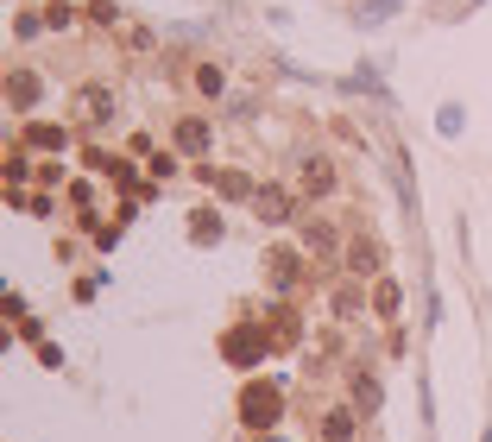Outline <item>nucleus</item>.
I'll list each match as a JSON object with an SVG mask.
<instances>
[{"mask_svg":"<svg viewBox=\"0 0 492 442\" xmlns=\"http://www.w3.org/2000/svg\"><path fill=\"white\" fill-rule=\"evenodd\" d=\"M120 45H126V51H152V32H146V26H120Z\"/></svg>","mask_w":492,"mask_h":442,"instance_id":"obj_21","label":"nucleus"},{"mask_svg":"<svg viewBox=\"0 0 492 442\" xmlns=\"http://www.w3.org/2000/svg\"><path fill=\"white\" fill-rule=\"evenodd\" d=\"M360 310V278H347L341 291H335V316H354Z\"/></svg>","mask_w":492,"mask_h":442,"instance_id":"obj_16","label":"nucleus"},{"mask_svg":"<svg viewBox=\"0 0 492 442\" xmlns=\"http://www.w3.org/2000/svg\"><path fill=\"white\" fill-rule=\"evenodd\" d=\"M322 442H354V411H328L322 417Z\"/></svg>","mask_w":492,"mask_h":442,"instance_id":"obj_13","label":"nucleus"},{"mask_svg":"<svg viewBox=\"0 0 492 442\" xmlns=\"http://www.w3.org/2000/svg\"><path fill=\"white\" fill-rule=\"evenodd\" d=\"M265 335H271V348H297V341H303V329H297V310H278Z\"/></svg>","mask_w":492,"mask_h":442,"instance_id":"obj_10","label":"nucleus"},{"mask_svg":"<svg viewBox=\"0 0 492 442\" xmlns=\"http://www.w3.org/2000/svg\"><path fill=\"white\" fill-rule=\"evenodd\" d=\"M398 304H404L398 278H379V284H373V310H379V316H398Z\"/></svg>","mask_w":492,"mask_h":442,"instance_id":"obj_12","label":"nucleus"},{"mask_svg":"<svg viewBox=\"0 0 492 442\" xmlns=\"http://www.w3.org/2000/svg\"><path fill=\"white\" fill-rule=\"evenodd\" d=\"M190 221H196V228H190L196 241H215V234H222V215H215V209H196Z\"/></svg>","mask_w":492,"mask_h":442,"instance_id":"obj_18","label":"nucleus"},{"mask_svg":"<svg viewBox=\"0 0 492 442\" xmlns=\"http://www.w3.org/2000/svg\"><path fill=\"white\" fill-rule=\"evenodd\" d=\"M63 139H69L63 127H44V120L26 127V145H32V152H63Z\"/></svg>","mask_w":492,"mask_h":442,"instance_id":"obj_11","label":"nucleus"},{"mask_svg":"<svg viewBox=\"0 0 492 442\" xmlns=\"http://www.w3.org/2000/svg\"><path fill=\"white\" fill-rule=\"evenodd\" d=\"M297 190H303L310 202H316V196H328V190H335V165H328V159H310V165L297 171Z\"/></svg>","mask_w":492,"mask_h":442,"instance_id":"obj_8","label":"nucleus"},{"mask_svg":"<svg viewBox=\"0 0 492 442\" xmlns=\"http://www.w3.org/2000/svg\"><path fill=\"white\" fill-rule=\"evenodd\" d=\"M215 190H222V196H253V184H246L240 171H215Z\"/></svg>","mask_w":492,"mask_h":442,"instance_id":"obj_20","label":"nucleus"},{"mask_svg":"<svg viewBox=\"0 0 492 442\" xmlns=\"http://www.w3.org/2000/svg\"><path fill=\"white\" fill-rule=\"evenodd\" d=\"M7 95H13V108H32V102H38V77H32V70H13Z\"/></svg>","mask_w":492,"mask_h":442,"instance_id":"obj_14","label":"nucleus"},{"mask_svg":"<svg viewBox=\"0 0 492 442\" xmlns=\"http://www.w3.org/2000/svg\"><path fill=\"white\" fill-rule=\"evenodd\" d=\"M354 405H367V411L379 405V386H373V380H360V373H354Z\"/></svg>","mask_w":492,"mask_h":442,"instance_id":"obj_22","label":"nucleus"},{"mask_svg":"<svg viewBox=\"0 0 492 442\" xmlns=\"http://www.w3.org/2000/svg\"><path fill=\"white\" fill-rule=\"evenodd\" d=\"M26 171H32V165H26V152H13V159H7V184H26Z\"/></svg>","mask_w":492,"mask_h":442,"instance_id":"obj_23","label":"nucleus"},{"mask_svg":"<svg viewBox=\"0 0 492 442\" xmlns=\"http://www.w3.org/2000/svg\"><path fill=\"white\" fill-rule=\"evenodd\" d=\"M303 266H310V253H297V247H271V253H265V278H271L278 291H291V284L303 278Z\"/></svg>","mask_w":492,"mask_h":442,"instance_id":"obj_4","label":"nucleus"},{"mask_svg":"<svg viewBox=\"0 0 492 442\" xmlns=\"http://www.w3.org/2000/svg\"><path fill=\"white\" fill-rule=\"evenodd\" d=\"M83 20H89V26H101V32H108V26H120L114 0H89V7H83Z\"/></svg>","mask_w":492,"mask_h":442,"instance_id":"obj_15","label":"nucleus"},{"mask_svg":"<svg viewBox=\"0 0 492 442\" xmlns=\"http://www.w3.org/2000/svg\"><path fill=\"white\" fill-rule=\"evenodd\" d=\"M341 266H347V278H385V247H379V234H347Z\"/></svg>","mask_w":492,"mask_h":442,"instance_id":"obj_2","label":"nucleus"},{"mask_svg":"<svg viewBox=\"0 0 492 442\" xmlns=\"http://www.w3.org/2000/svg\"><path fill=\"white\" fill-rule=\"evenodd\" d=\"M278 417H285L278 386H271V380H246V386H240V423L259 436V430H278Z\"/></svg>","mask_w":492,"mask_h":442,"instance_id":"obj_1","label":"nucleus"},{"mask_svg":"<svg viewBox=\"0 0 492 442\" xmlns=\"http://www.w3.org/2000/svg\"><path fill=\"white\" fill-rule=\"evenodd\" d=\"M108 114H114V95H108L101 83L77 89V120H83V127H95V120H108Z\"/></svg>","mask_w":492,"mask_h":442,"instance_id":"obj_7","label":"nucleus"},{"mask_svg":"<svg viewBox=\"0 0 492 442\" xmlns=\"http://www.w3.org/2000/svg\"><path fill=\"white\" fill-rule=\"evenodd\" d=\"M38 20H44L51 32H69V26H77V13H69V7H63V0H51V7H44Z\"/></svg>","mask_w":492,"mask_h":442,"instance_id":"obj_19","label":"nucleus"},{"mask_svg":"<svg viewBox=\"0 0 492 442\" xmlns=\"http://www.w3.org/2000/svg\"><path fill=\"white\" fill-rule=\"evenodd\" d=\"M341 247H347V241H341V234L328 228V221H316V215L303 221V253H316V259H335Z\"/></svg>","mask_w":492,"mask_h":442,"instance_id":"obj_6","label":"nucleus"},{"mask_svg":"<svg viewBox=\"0 0 492 442\" xmlns=\"http://www.w3.org/2000/svg\"><path fill=\"white\" fill-rule=\"evenodd\" d=\"M265 348H271V335H265L259 323H240V329H228V335H222V354H228L234 366H259V360H265Z\"/></svg>","mask_w":492,"mask_h":442,"instance_id":"obj_3","label":"nucleus"},{"mask_svg":"<svg viewBox=\"0 0 492 442\" xmlns=\"http://www.w3.org/2000/svg\"><path fill=\"white\" fill-rule=\"evenodd\" d=\"M177 152H190V159H202L208 152V120H177Z\"/></svg>","mask_w":492,"mask_h":442,"instance_id":"obj_9","label":"nucleus"},{"mask_svg":"<svg viewBox=\"0 0 492 442\" xmlns=\"http://www.w3.org/2000/svg\"><path fill=\"white\" fill-rule=\"evenodd\" d=\"M253 209H259L265 221H291V215H297L291 190H278V184H259V190H253Z\"/></svg>","mask_w":492,"mask_h":442,"instance_id":"obj_5","label":"nucleus"},{"mask_svg":"<svg viewBox=\"0 0 492 442\" xmlns=\"http://www.w3.org/2000/svg\"><path fill=\"white\" fill-rule=\"evenodd\" d=\"M222 83H228L222 63H196V89H202V95H222Z\"/></svg>","mask_w":492,"mask_h":442,"instance_id":"obj_17","label":"nucleus"}]
</instances>
